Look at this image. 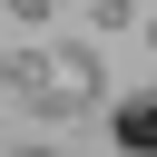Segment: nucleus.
Returning a JSON list of instances; mask_svg holds the SVG:
<instances>
[{
    "instance_id": "nucleus-4",
    "label": "nucleus",
    "mask_w": 157,
    "mask_h": 157,
    "mask_svg": "<svg viewBox=\"0 0 157 157\" xmlns=\"http://www.w3.org/2000/svg\"><path fill=\"white\" fill-rule=\"evenodd\" d=\"M0 20H49V0H0Z\"/></svg>"
},
{
    "instance_id": "nucleus-6",
    "label": "nucleus",
    "mask_w": 157,
    "mask_h": 157,
    "mask_svg": "<svg viewBox=\"0 0 157 157\" xmlns=\"http://www.w3.org/2000/svg\"><path fill=\"white\" fill-rule=\"evenodd\" d=\"M147 98H157V78H147Z\"/></svg>"
},
{
    "instance_id": "nucleus-1",
    "label": "nucleus",
    "mask_w": 157,
    "mask_h": 157,
    "mask_svg": "<svg viewBox=\"0 0 157 157\" xmlns=\"http://www.w3.org/2000/svg\"><path fill=\"white\" fill-rule=\"evenodd\" d=\"M98 88H108V59H98L88 39H78V49H59V59H39V49L20 59V98H29V118H39V128L78 118V108H88Z\"/></svg>"
},
{
    "instance_id": "nucleus-3",
    "label": "nucleus",
    "mask_w": 157,
    "mask_h": 157,
    "mask_svg": "<svg viewBox=\"0 0 157 157\" xmlns=\"http://www.w3.org/2000/svg\"><path fill=\"white\" fill-rule=\"evenodd\" d=\"M137 10H147V0H88V20H98V29H137Z\"/></svg>"
},
{
    "instance_id": "nucleus-2",
    "label": "nucleus",
    "mask_w": 157,
    "mask_h": 157,
    "mask_svg": "<svg viewBox=\"0 0 157 157\" xmlns=\"http://www.w3.org/2000/svg\"><path fill=\"white\" fill-rule=\"evenodd\" d=\"M108 128H118V147H128V157H157V98H128Z\"/></svg>"
},
{
    "instance_id": "nucleus-5",
    "label": "nucleus",
    "mask_w": 157,
    "mask_h": 157,
    "mask_svg": "<svg viewBox=\"0 0 157 157\" xmlns=\"http://www.w3.org/2000/svg\"><path fill=\"white\" fill-rule=\"evenodd\" d=\"M137 29H147V39H157V0H147V10H137Z\"/></svg>"
}]
</instances>
